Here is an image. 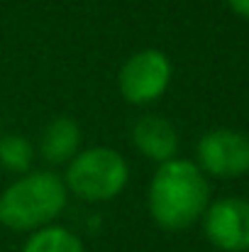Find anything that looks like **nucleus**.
<instances>
[{"label": "nucleus", "mask_w": 249, "mask_h": 252, "mask_svg": "<svg viewBox=\"0 0 249 252\" xmlns=\"http://www.w3.org/2000/svg\"><path fill=\"white\" fill-rule=\"evenodd\" d=\"M152 220L164 230H186L198 223L210 206V184L191 159H168L159 164L147 191Z\"/></svg>", "instance_id": "nucleus-1"}, {"label": "nucleus", "mask_w": 249, "mask_h": 252, "mask_svg": "<svg viewBox=\"0 0 249 252\" xmlns=\"http://www.w3.org/2000/svg\"><path fill=\"white\" fill-rule=\"evenodd\" d=\"M69 189L54 171H27L0 193V225L15 233H34L64 213Z\"/></svg>", "instance_id": "nucleus-2"}, {"label": "nucleus", "mask_w": 249, "mask_h": 252, "mask_svg": "<svg viewBox=\"0 0 249 252\" xmlns=\"http://www.w3.org/2000/svg\"><path fill=\"white\" fill-rule=\"evenodd\" d=\"M130 181L127 159L112 147H90L79 152L69 164L64 184L71 193L90 203L112 201Z\"/></svg>", "instance_id": "nucleus-3"}, {"label": "nucleus", "mask_w": 249, "mask_h": 252, "mask_svg": "<svg viewBox=\"0 0 249 252\" xmlns=\"http://www.w3.org/2000/svg\"><path fill=\"white\" fill-rule=\"evenodd\" d=\"M171 76V59L162 49H142L132 54L117 74L120 95L130 105H149L166 93Z\"/></svg>", "instance_id": "nucleus-4"}, {"label": "nucleus", "mask_w": 249, "mask_h": 252, "mask_svg": "<svg viewBox=\"0 0 249 252\" xmlns=\"http://www.w3.org/2000/svg\"><path fill=\"white\" fill-rule=\"evenodd\" d=\"M195 164L203 174L235 179L249 171V135L237 130H210L198 140Z\"/></svg>", "instance_id": "nucleus-5"}, {"label": "nucleus", "mask_w": 249, "mask_h": 252, "mask_svg": "<svg viewBox=\"0 0 249 252\" xmlns=\"http://www.w3.org/2000/svg\"><path fill=\"white\" fill-rule=\"evenodd\" d=\"M200 220L213 248L222 252L249 250V201L237 196L218 198L205 208Z\"/></svg>", "instance_id": "nucleus-6"}, {"label": "nucleus", "mask_w": 249, "mask_h": 252, "mask_svg": "<svg viewBox=\"0 0 249 252\" xmlns=\"http://www.w3.org/2000/svg\"><path fill=\"white\" fill-rule=\"evenodd\" d=\"M132 145L147 159L164 164L178 152V132L162 115H142L132 127Z\"/></svg>", "instance_id": "nucleus-7"}, {"label": "nucleus", "mask_w": 249, "mask_h": 252, "mask_svg": "<svg viewBox=\"0 0 249 252\" xmlns=\"http://www.w3.org/2000/svg\"><path fill=\"white\" fill-rule=\"evenodd\" d=\"M81 142H83V132L79 127V123L74 118H54L39 137V155L44 157V162L61 167L69 164L79 152H81Z\"/></svg>", "instance_id": "nucleus-8"}, {"label": "nucleus", "mask_w": 249, "mask_h": 252, "mask_svg": "<svg viewBox=\"0 0 249 252\" xmlns=\"http://www.w3.org/2000/svg\"><path fill=\"white\" fill-rule=\"evenodd\" d=\"M22 252H85V248L69 228L47 225L27 238Z\"/></svg>", "instance_id": "nucleus-9"}, {"label": "nucleus", "mask_w": 249, "mask_h": 252, "mask_svg": "<svg viewBox=\"0 0 249 252\" xmlns=\"http://www.w3.org/2000/svg\"><path fill=\"white\" fill-rule=\"evenodd\" d=\"M34 162V145L25 135H0V167L12 174H27Z\"/></svg>", "instance_id": "nucleus-10"}, {"label": "nucleus", "mask_w": 249, "mask_h": 252, "mask_svg": "<svg viewBox=\"0 0 249 252\" xmlns=\"http://www.w3.org/2000/svg\"><path fill=\"white\" fill-rule=\"evenodd\" d=\"M227 5L235 15H240L242 20H249V0H227Z\"/></svg>", "instance_id": "nucleus-11"}, {"label": "nucleus", "mask_w": 249, "mask_h": 252, "mask_svg": "<svg viewBox=\"0 0 249 252\" xmlns=\"http://www.w3.org/2000/svg\"><path fill=\"white\" fill-rule=\"evenodd\" d=\"M0 135H2V132H0Z\"/></svg>", "instance_id": "nucleus-12"}]
</instances>
